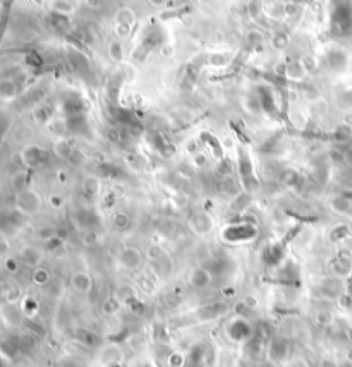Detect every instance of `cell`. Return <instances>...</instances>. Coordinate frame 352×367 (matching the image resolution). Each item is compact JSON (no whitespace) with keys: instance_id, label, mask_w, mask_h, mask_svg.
Here are the masks:
<instances>
[{"instance_id":"cell-1","label":"cell","mask_w":352,"mask_h":367,"mask_svg":"<svg viewBox=\"0 0 352 367\" xmlns=\"http://www.w3.org/2000/svg\"><path fill=\"white\" fill-rule=\"evenodd\" d=\"M40 208V197L33 191H19L18 194V210L21 213H35Z\"/></svg>"},{"instance_id":"cell-2","label":"cell","mask_w":352,"mask_h":367,"mask_svg":"<svg viewBox=\"0 0 352 367\" xmlns=\"http://www.w3.org/2000/svg\"><path fill=\"white\" fill-rule=\"evenodd\" d=\"M189 225L196 234H208L213 227V221H211L210 215L204 213V211H196L193 216L189 218Z\"/></svg>"},{"instance_id":"cell-3","label":"cell","mask_w":352,"mask_h":367,"mask_svg":"<svg viewBox=\"0 0 352 367\" xmlns=\"http://www.w3.org/2000/svg\"><path fill=\"white\" fill-rule=\"evenodd\" d=\"M46 156H48V153L40 146H28L22 153V160L28 167H38L40 163L46 160Z\"/></svg>"},{"instance_id":"cell-4","label":"cell","mask_w":352,"mask_h":367,"mask_svg":"<svg viewBox=\"0 0 352 367\" xmlns=\"http://www.w3.org/2000/svg\"><path fill=\"white\" fill-rule=\"evenodd\" d=\"M70 283H72V288H74L78 294H89L93 288V280L86 271H76L74 275H72Z\"/></svg>"},{"instance_id":"cell-5","label":"cell","mask_w":352,"mask_h":367,"mask_svg":"<svg viewBox=\"0 0 352 367\" xmlns=\"http://www.w3.org/2000/svg\"><path fill=\"white\" fill-rule=\"evenodd\" d=\"M189 283H191V287L198 288V290L210 287V283H211L210 271H208V269H204V268H194L193 273L189 275Z\"/></svg>"},{"instance_id":"cell-6","label":"cell","mask_w":352,"mask_h":367,"mask_svg":"<svg viewBox=\"0 0 352 367\" xmlns=\"http://www.w3.org/2000/svg\"><path fill=\"white\" fill-rule=\"evenodd\" d=\"M120 262H122L124 268L134 269L141 264V252L134 247H127L120 252Z\"/></svg>"},{"instance_id":"cell-7","label":"cell","mask_w":352,"mask_h":367,"mask_svg":"<svg viewBox=\"0 0 352 367\" xmlns=\"http://www.w3.org/2000/svg\"><path fill=\"white\" fill-rule=\"evenodd\" d=\"M18 96V84L12 79H0V100L9 102Z\"/></svg>"},{"instance_id":"cell-8","label":"cell","mask_w":352,"mask_h":367,"mask_svg":"<svg viewBox=\"0 0 352 367\" xmlns=\"http://www.w3.org/2000/svg\"><path fill=\"white\" fill-rule=\"evenodd\" d=\"M21 259H22V262L28 266H38V262L42 261V254H40L38 249L26 247V249H22V252H21Z\"/></svg>"},{"instance_id":"cell-9","label":"cell","mask_w":352,"mask_h":367,"mask_svg":"<svg viewBox=\"0 0 352 367\" xmlns=\"http://www.w3.org/2000/svg\"><path fill=\"white\" fill-rule=\"evenodd\" d=\"M83 189H85V193L88 196H96V193H98V180L93 177H88L85 180V184H83Z\"/></svg>"},{"instance_id":"cell-10","label":"cell","mask_w":352,"mask_h":367,"mask_svg":"<svg viewBox=\"0 0 352 367\" xmlns=\"http://www.w3.org/2000/svg\"><path fill=\"white\" fill-rule=\"evenodd\" d=\"M110 57L113 60H119L122 57V46L119 43H112V46H110Z\"/></svg>"},{"instance_id":"cell-11","label":"cell","mask_w":352,"mask_h":367,"mask_svg":"<svg viewBox=\"0 0 352 367\" xmlns=\"http://www.w3.org/2000/svg\"><path fill=\"white\" fill-rule=\"evenodd\" d=\"M48 280V273L45 269H36L35 271V281L36 283H45Z\"/></svg>"},{"instance_id":"cell-12","label":"cell","mask_w":352,"mask_h":367,"mask_svg":"<svg viewBox=\"0 0 352 367\" xmlns=\"http://www.w3.org/2000/svg\"><path fill=\"white\" fill-rule=\"evenodd\" d=\"M9 252V244L4 240V238H0V258L2 256H5Z\"/></svg>"},{"instance_id":"cell-13","label":"cell","mask_w":352,"mask_h":367,"mask_svg":"<svg viewBox=\"0 0 352 367\" xmlns=\"http://www.w3.org/2000/svg\"><path fill=\"white\" fill-rule=\"evenodd\" d=\"M120 223H124V227H126V223H127L126 215H117V227H122Z\"/></svg>"}]
</instances>
